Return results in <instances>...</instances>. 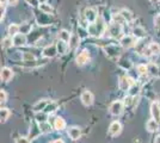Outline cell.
I'll list each match as a JSON object with an SVG mask.
<instances>
[{
	"mask_svg": "<svg viewBox=\"0 0 160 143\" xmlns=\"http://www.w3.org/2000/svg\"><path fill=\"white\" fill-rule=\"evenodd\" d=\"M103 27H104V24H90L88 27H87V34L93 36V37H98L102 32H103Z\"/></svg>",
	"mask_w": 160,
	"mask_h": 143,
	"instance_id": "6da1fadb",
	"label": "cell"
},
{
	"mask_svg": "<svg viewBox=\"0 0 160 143\" xmlns=\"http://www.w3.org/2000/svg\"><path fill=\"white\" fill-rule=\"evenodd\" d=\"M108 34L110 37H113V38H117L121 34H122V26L118 23H115L113 21L112 24H110L109 27H108Z\"/></svg>",
	"mask_w": 160,
	"mask_h": 143,
	"instance_id": "7a4b0ae2",
	"label": "cell"
},
{
	"mask_svg": "<svg viewBox=\"0 0 160 143\" xmlns=\"http://www.w3.org/2000/svg\"><path fill=\"white\" fill-rule=\"evenodd\" d=\"M110 113L112 115V116H120L121 113H122V111H123V104L121 102H113L111 105H110Z\"/></svg>",
	"mask_w": 160,
	"mask_h": 143,
	"instance_id": "3957f363",
	"label": "cell"
},
{
	"mask_svg": "<svg viewBox=\"0 0 160 143\" xmlns=\"http://www.w3.org/2000/svg\"><path fill=\"white\" fill-rule=\"evenodd\" d=\"M80 99H81V102H82L85 106H91L92 102H93V95H92V93H91L90 91H84V92L81 93Z\"/></svg>",
	"mask_w": 160,
	"mask_h": 143,
	"instance_id": "277c9868",
	"label": "cell"
},
{
	"mask_svg": "<svg viewBox=\"0 0 160 143\" xmlns=\"http://www.w3.org/2000/svg\"><path fill=\"white\" fill-rule=\"evenodd\" d=\"M134 85V81L128 76H122L120 79V88L122 91H128Z\"/></svg>",
	"mask_w": 160,
	"mask_h": 143,
	"instance_id": "5b68a950",
	"label": "cell"
},
{
	"mask_svg": "<svg viewBox=\"0 0 160 143\" xmlns=\"http://www.w3.org/2000/svg\"><path fill=\"white\" fill-rule=\"evenodd\" d=\"M88 59H90V54H88V51H87V50H84V51H81V53L77 56L75 62H77V64H78V66H84V64L88 61Z\"/></svg>",
	"mask_w": 160,
	"mask_h": 143,
	"instance_id": "8992f818",
	"label": "cell"
},
{
	"mask_svg": "<svg viewBox=\"0 0 160 143\" xmlns=\"http://www.w3.org/2000/svg\"><path fill=\"white\" fill-rule=\"evenodd\" d=\"M42 54H43L44 57H54L55 55L58 54V48H56V45H54V44L48 45V47H46L43 49Z\"/></svg>",
	"mask_w": 160,
	"mask_h": 143,
	"instance_id": "52a82bcc",
	"label": "cell"
},
{
	"mask_svg": "<svg viewBox=\"0 0 160 143\" xmlns=\"http://www.w3.org/2000/svg\"><path fill=\"white\" fill-rule=\"evenodd\" d=\"M122 130V125H121L120 122H112L109 126V134L111 136H117Z\"/></svg>",
	"mask_w": 160,
	"mask_h": 143,
	"instance_id": "ba28073f",
	"label": "cell"
},
{
	"mask_svg": "<svg viewBox=\"0 0 160 143\" xmlns=\"http://www.w3.org/2000/svg\"><path fill=\"white\" fill-rule=\"evenodd\" d=\"M85 18L88 23H94L97 21V11L94 8H86L85 10Z\"/></svg>",
	"mask_w": 160,
	"mask_h": 143,
	"instance_id": "9c48e42d",
	"label": "cell"
},
{
	"mask_svg": "<svg viewBox=\"0 0 160 143\" xmlns=\"http://www.w3.org/2000/svg\"><path fill=\"white\" fill-rule=\"evenodd\" d=\"M151 113L153 119H155L158 123H160V106L158 102H152L151 105Z\"/></svg>",
	"mask_w": 160,
	"mask_h": 143,
	"instance_id": "30bf717a",
	"label": "cell"
},
{
	"mask_svg": "<svg viewBox=\"0 0 160 143\" xmlns=\"http://www.w3.org/2000/svg\"><path fill=\"white\" fill-rule=\"evenodd\" d=\"M13 78V72L12 69H10L8 67H4L1 69V80L5 82H8L11 79Z\"/></svg>",
	"mask_w": 160,
	"mask_h": 143,
	"instance_id": "8fae6325",
	"label": "cell"
},
{
	"mask_svg": "<svg viewBox=\"0 0 160 143\" xmlns=\"http://www.w3.org/2000/svg\"><path fill=\"white\" fill-rule=\"evenodd\" d=\"M120 43L123 48H130L135 44V40H134V37H132V36H123L121 38Z\"/></svg>",
	"mask_w": 160,
	"mask_h": 143,
	"instance_id": "7c38bea8",
	"label": "cell"
},
{
	"mask_svg": "<svg viewBox=\"0 0 160 143\" xmlns=\"http://www.w3.org/2000/svg\"><path fill=\"white\" fill-rule=\"evenodd\" d=\"M12 40H13V45L20 47V45H24L27 43V36L24 34H18L16 35Z\"/></svg>",
	"mask_w": 160,
	"mask_h": 143,
	"instance_id": "4fadbf2b",
	"label": "cell"
},
{
	"mask_svg": "<svg viewBox=\"0 0 160 143\" xmlns=\"http://www.w3.org/2000/svg\"><path fill=\"white\" fill-rule=\"evenodd\" d=\"M68 136L71 137L72 140H79L80 136H81V131H80L79 128L72 126V128L68 129Z\"/></svg>",
	"mask_w": 160,
	"mask_h": 143,
	"instance_id": "5bb4252c",
	"label": "cell"
},
{
	"mask_svg": "<svg viewBox=\"0 0 160 143\" xmlns=\"http://www.w3.org/2000/svg\"><path fill=\"white\" fill-rule=\"evenodd\" d=\"M159 128V123L157 122L155 119H149L146 124V129L149 131V132H154V131H157Z\"/></svg>",
	"mask_w": 160,
	"mask_h": 143,
	"instance_id": "9a60e30c",
	"label": "cell"
},
{
	"mask_svg": "<svg viewBox=\"0 0 160 143\" xmlns=\"http://www.w3.org/2000/svg\"><path fill=\"white\" fill-rule=\"evenodd\" d=\"M133 35L136 38H143L146 36V31L142 26H136L133 29Z\"/></svg>",
	"mask_w": 160,
	"mask_h": 143,
	"instance_id": "2e32d148",
	"label": "cell"
},
{
	"mask_svg": "<svg viewBox=\"0 0 160 143\" xmlns=\"http://www.w3.org/2000/svg\"><path fill=\"white\" fill-rule=\"evenodd\" d=\"M48 104H49V102H48L47 100H41V102H38L37 104L33 105V111H35V112H40L41 110H44L47 107Z\"/></svg>",
	"mask_w": 160,
	"mask_h": 143,
	"instance_id": "e0dca14e",
	"label": "cell"
},
{
	"mask_svg": "<svg viewBox=\"0 0 160 143\" xmlns=\"http://www.w3.org/2000/svg\"><path fill=\"white\" fill-rule=\"evenodd\" d=\"M65 126H66L65 121H63L61 117H58V118L55 119V122H54V128L56 130H62V129H65Z\"/></svg>",
	"mask_w": 160,
	"mask_h": 143,
	"instance_id": "ac0fdd59",
	"label": "cell"
},
{
	"mask_svg": "<svg viewBox=\"0 0 160 143\" xmlns=\"http://www.w3.org/2000/svg\"><path fill=\"white\" fill-rule=\"evenodd\" d=\"M71 37L72 36H71V34L67 30H62V31H60V34H59V40L66 42V43H68V42L71 41Z\"/></svg>",
	"mask_w": 160,
	"mask_h": 143,
	"instance_id": "d6986e66",
	"label": "cell"
},
{
	"mask_svg": "<svg viewBox=\"0 0 160 143\" xmlns=\"http://www.w3.org/2000/svg\"><path fill=\"white\" fill-rule=\"evenodd\" d=\"M79 42H80L79 35H73L71 37V41H69V48L71 49H75V48L79 45Z\"/></svg>",
	"mask_w": 160,
	"mask_h": 143,
	"instance_id": "ffe728a7",
	"label": "cell"
},
{
	"mask_svg": "<svg viewBox=\"0 0 160 143\" xmlns=\"http://www.w3.org/2000/svg\"><path fill=\"white\" fill-rule=\"evenodd\" d=\"M120 14L123 17V19L126 21H133V14H132V12L130 11H128V10H121V12H120Z\"/></svg>",
	"mask_w": 160,
	"mask_h": 143,
	"instance_id": "44dd1931",
	"label": "cell"
},
{
	"mask_svg": "<svg viewBox=\"0 0 160 143\" xmlns=\"http://www.w3.org/2000/svg\"><path fill=\"white\" fill-rule=\"evenodd\" d=\"M19 30H20V26H18L17 24H11V25L8 26V35L14 37L16 35L19 34Z\"/></svg>",
	"mask_w": 160,
	"mask_h": 143,
	"instance_id": "7402d4cb",
	"label": "cell"
},
{
	"mask_svg": "<svg viewBox=\"0 0 160 143\" xmlns=\"http://www.w3.org/2000/svg\"><path fill=\"white\" fill-rule=\"evenodd\" d=\"M148 48H149V50L152 51V54L153 55H157L160 53V45L158 44V43H155V42H151L149 45H148Z\"/></svg>",
	"mask_w": 160,
	"mask_h": 143,
	"instance_id": "603a6c76",
	"label": "cell"
},
{
	"mask_svg": "<svg viewBox=\"0 0 160 143\" xmlns=\"http://www.w3.org/2000/svg\"><path fill=\"white\" fill-rule=\"evenodd\" d=\"M67 43L63 41H59L58 42V44H56V48H58V53H60V54H65L66 53V49H67Z\"/></svg>",
	"mask_w": 160,
	"mask_h": 143,
	"instance_id": "cb8c5ba5",
	"label": "cell"
},
{
	"mask_svg": "<svg viewBox=\"0 0 160 143\" xmlns=\"http://www.w3.org/2000/svg\"><path fill=\"white\" fill-rule=\"evenodd\" d=\"M40 10L43 12V13H52L53 12V8H52V6L50 5H48L47 2H44V4H41L40 5Z\"/></svg>",
	"mask_w": 160,
	"mask_h": 143,
	"instance_id": "d4e9b609",
	"label": "cell"
},
{
	"mask_svg": "<svg viewBox=\"0 0 160 143\" xmlns=\"http://www.w3.org/2000/svg\"><path fill=\"white\" fill-rule=\"evenodd\" d=\"M56 109H58V104L56 102H50V104H48L47 107L44 109V112L46 113H53Z\"/></svg>",
	"mask_w": 160,
	"mask_h": 143,
	"instance_id": "484cf974",
	"label": "cell"
},
{
	"mask_svg": "<svg viewBox=\"0 0 160 143\" xmlns=\"http://www.w3.org/2000/svg\"><path fill=\"white\" fill-rule=\"evenodd\" d=\"M1 45H2V48H5V49L12 47L13 45V40H11L10 37H6V38H4L1 41Z\"/></svg>",
	"mask_w": 160,
	"mask_h": 143,
	"instance_id": "4316f807",
	"label": "cell"
},
{
	"mask_svg": "<svg viewBox=\"0 0 160 143\" xmlns=\"http://www.w3.org/2000/svg\"><path fill=\"white\" fill-rule=\"evenodd\" d=\"M40 130L41 132H44V134H47V132H50L52 131V126L48 124L47 122L46 123H41L40 124Z\"/></svg>",
	"mask_w": 160,
	"mask_h": 143,
	"instance_id": "83f0119b",
	"label": "cell"
},
{
	"mask_svg": "<svg viewBox=\"0 0 160 143\" xmlns=\"http://www.w3.org/2000/svg\"><path fill=\"white\" fill-rule=\"evenodd\" d=\"M0 117H1V122L5 123L7 121V118L10 117V111L8 109H1V113H0Z\"/></svg>",
	"mask_w": 160,
	"mask_h": 143,
	"instance_id": "f1b7e54d",
	"label": "cell"
},
{
	"mask_svg": "<svg viewBox=\"0 0 160 143\" xmlns=\"http://www.w3.org/2000/svg\"><path fill=\"white\" fill-rule=\"evenodd\" d=\"M23 60L25 62H30V61H35L36 60V57H35V55L31 54V53H23Z\"/></svg>",
	"mask_w": 160,
	"mask_h": 143,
	"instance_id": "f546056e",
	"label": "cell"
},
{
	"mask_svg": "<svg viewBox=\"0 0 160 143\" xmlns=\"http://www.w3.org/2000/svg\"><path fill=\"white\" fill-rule=\"evenodd\" d=\"M138 72L140 75H146L148 73V67L146 64H139L138 66Z\"/></svg>",
	"mask_w": 160,
	"mask_h": 143,
	"instance_id": "4dcf8cb0",
	"label": "cell"
},
{
	"mask_svg": "<svg viewBox=\"0 0 160 143\" xmlns=\"http://www.w3.org/2000/svg\"><path fill=\"white\" fill-rule=\"evenodd\" d=\"M139 91H140V86H139V85H136V83H134L133 86L129 88V92H130V95H132V97L138 94V93H139Z\"/></svg>",
	"mask_w": 160,
	"mask_h": 143,
	"instance_id": "1f68e13d",
	"label": "cell"
},
{
	"mask_svg": "<svg viewBox=\"0 0 160 143\" xmlns=\"http://www.w3.org/2000/svg\"><path fill=\"white\" fill-rule=\"evenodd\" d=\"M36 119L40 123H46L47 122V113H36Z\"/></svg>",
	"mask_w": 160,
	"mask_h": 143,
	"instance_id": "d6a6232c",
	"label": "cell"
},
{
	"mask_svg": "<svg viewBox=\"0 0 160 143\" xmlns=\"http://www.w3.org/2000/svg\"><path fill=\"white\" fill-rule=\"evenodd\" d=\"M148 67V72H151L153 75H155L157 73H158V67L154 64V63H151V64H148L147 66Z\"/></svg>",
	"mask_w": 160,
	"mask_h": 143,
	"instance_id": "836d02e7",
	"label": "cell"
},
{
	"mask_svg": "<svg viewBox=\"0 0 160 143\" xmlns=\"http://www.w3.org/2000/svg\"><path fill=\"white\" fill-rule=\"evenodd\" d=\"M123 104H124L126 106H130V105L133 104V97H132V95H128V97H126V98H124V102H123Z\"/></svg>",
	"mask_w": 160,
	"mask_h": 143,
	"instance_id": "e575fe53",
	"label": "cell"
},
{
	"mask_svg": "<svg viewBox=\"0 0 160 143\" xmlns=\"http://www.w3.org/2000/svg\"><path fill=\"white\" fill-rule=\"evenodd\" d=\"M154 26H155V29L160 30V14H158V16L154 18Z\"/></svg>",
	"mask_w": 160,
	"mask_h": 143,
	"instance_id": "d590c367",
	"label": "cell"
},
{
	"mask_svg": "<svg viewBox=\"0 0 160 143\" xmlns=\"http://www.w3.org/2000/svg\"><path fill=\"white\" fill-rule=\"evenodd\" d=\"M6 99H7V94H6V92L1 89V92H0V100H1V104H2V102H6Z\"/></svg>",
	"mask_w": 160,
	"mask_h": 143,
	"instance_id": "8d00e7d4",
	"label": "cell"
},
{
	"mask_svg": "<svg viewBox=\"0 0 160 143\" xmlns=\"http://www.w3.org/2000/svg\"><path fill=\"white\" fill-rule=\"evenodd\" d=\"M16 143H30L27 137H18L16 140Z\"/></svg>",
	"mask_w": 160,
	"mask_h": 143,
	"instance_id": "74e56055",
	"label": "cell"
},
{
	"mask_svg": "<svg viewBox=\"0 0 160 143\" xmlns=\"http://www.w3.org/2000/svg\"><path fill=\"white\" fill-rule=\"evenodd\" d=\"M27 2L30 4V5H32V6H38V4H40L38 0H27Z\"/></svg>",
	"mask_w": 160,
	"mask_h": 143,
	"instance_id": "f35d334b",
	"label": "cell"
},
{
	"mask_svg": "<svg viewBox=\"0 0 160 143\" xmlns=\"http://www.w3.org/2000/svg\"><path fill=\"white\" fill-rule=\"evenodd\" d=\"M17 1H18V0H7V4H8V5H12V6H14V5L17 4Z\"/></svg>",
	"mask_w": 160,
	"mask_h": 143,
	"instance_id": "ab89813d",
	"label": "cell"
},
{
	"mask_svg": "<svg viewBox=\"0 0 160 143\" xmlns=\"http://www.w3.org/2000/svg\"><path fill=\"white\" fill-rule=\"evenodd\" d=\"M54 143H65V142H63V141H62L61 138H58V140H56V141H55Z\"/></svg>",
	"mask_w": 160,
	"mask_h": 143,
	"instance_id": "60d3db41",
	"label": "cell"
},
{
	"mask_svg": "<svg viewBox=\"0 0 160 143\" xmlns=\"http://www.w3.org/2000/svg\"><path fill=\"white\" fill-rule=\"evenodd\" d=\"M155 143H160V135L157 138H155Z\"/></svg>",
	"mask_w": 160,
	"mask_h": 143,
	"instance_id": "b9f144b4",
	"label": "cell"
},
{
	"mask_svg": "<svg viewBox=\"0 0 160 143\" xmlns=\"http://www.w3.org/2000/svg\"><path fill=\"white\" fill-rule=\"evenodd\" d=\"M149 1H151V2H152V4H155V2H158V1H159V0H149Z\"/></svg>",
	"mask_w": 160,
	"mask_h": 143,
	"instance_id": "7bdbcfd3",
	"label": "cell"
},
{
	"mask_svg": "<svg viewBox=\"0 0 160 143\" xmlns=\"http://www.w3.org/2000/svg\"><path fill=\"white\" fill-rule=\"evenodd\" d=\"M5 2H7V0H1V5H5Z\"/></svg>",
	"mask_w": 160,
	"mask_h": 143,
	"instance_id": "ee69618b",
	"label": "cell"
},
{
	"mask_svg": "<svg viewBox=\"0 0 160 143\" xmlns=\"http://www.w3.org/2000/svg\"><path fill=\"white\" fill-rule=\"evenodd\" d=\"M38 1H40L41 4H44V2H46V0H38Z\"/></svg>",
	"mask_w": 160,
	"mask_h": 143,
	"instance_id": "f6af8a7d",
	"label": "cell"
}]
</instances>
